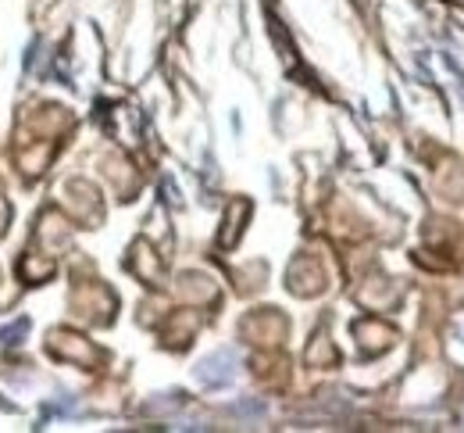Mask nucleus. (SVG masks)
Returning a JSON list of instances; mask_svg holds the SVG:
<instances>
[{
	"mask_svg": "<svg viewBox=\"0 0 464 433\" xmlns=\"http://www.w3.org/2000/svg\"><path fill=\"white\" fill-rule=\"evenodd\" d=\"M236 351L232 348H222V351H215L211 359H204L200 366H197V379L200 383H208V387H226L236 379Z\"/></svg>",
	"mask_w": 464,
	"mask_h": 433,
	"instance_id": "nucleus-1",
	"label": "nucleus"
},
{
	"mask_svg": "<svg viewBox=\"0 0 464 433\" xmlns=\"http://www.w3.org/2000/svg\"><path fill=\"white\" fill-rule=\"evenodd\" d=\"M25 330H29V319H22L18 326H11V330L4 333V340H7V344H22V337H25Z\"/></svg>",
	"mask_w": 464,
	"mask_h": 433,
	"instance_id": "nucleus-2",
	"label": "nucleus"
}]
</instances>
